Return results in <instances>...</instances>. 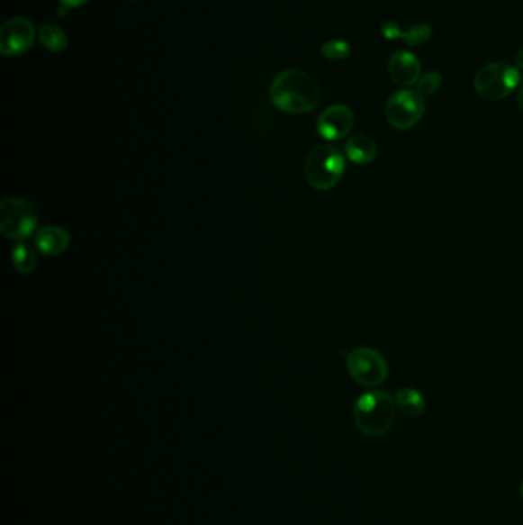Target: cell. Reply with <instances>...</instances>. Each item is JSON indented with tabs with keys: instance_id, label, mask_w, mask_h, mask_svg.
<instances>
[{
	"instance_id": "obj_6",
	"label": "cell",
	"mask_w": 523,
	"mask_h": 525,
	"mask_svg": "<svg viewBox=\"0 0 523 525\" xmlns=\"http://www.w3.org/2000/svg\"><path fill=\"white\" fill-rule=\"evenodd\" d=\"M346 363L350 376L364 387H378L389 378V363L376 348H353Z\"/></svg>"
},
{
	"instance_id": "obj_7",
	"label": "cell",
	"mask_w": 523,
	"mask_h": 525,
	"mask_svg": "<svg viewBox=\"0 0 523 525\" xmlns=\"http://www.w3.org/2000/svg\"><path fill=\"white\" fill-rule=\"evenodd\" d=\"M424 114V95H420L416 89H399L390 95L385 104V119L394 130L415 128Z\"/></svg>"
},
{
	"instance_id": "obj_8",
	"label": "cell",
	"mask_w": 523,
	"mask_h": 525,
	"mask_svg": "<svg viewBox=\"0 0 523 525\" xmlns=\"http://www.w3.org/2000/svg\"><path fill=\"white\" fill-rule=\"evenodd\" d=\"M39 32L30 19L26 17H11L0 26V51L6 58H17L30 51Z\"/></svg>"
},
{
	"instance_id": "obj_18",
	"label": "cell",
	"mask_w": 523,
	"mask_h": 525,
	"mask_svg": "<svg viewBox=\"0 0 523 525\" xmlns=\"http://www.w3.org/2000/svg\"><path fill=\"white\" fill-rule=\"evenodd\" d=\"M440 85H442V76L436 71H428L424 76H420L419 82L416 84V91L427 97L435 94L440 88Z\"/></svg>"
},
{
	"instance_id": "obj_13",
	"label": "cell",
	"mask_w": 523,
	"mask_h": 525,
	"mask_svg": "<svg viewBox=\"0 0 523 525\" xmlns=\"http://www.w3.org/2000/svg\"><path fill=\"white\" fill-rule=\"evenodd\" d=\"M344 151L348 160L353 161L355 165L365 167L378 157V145L372 137L357 134L348 139L344 146Z\"/></svg>"
},
{
	"instance_id": "obj_21",
	"label": "cell",
	"mask_w": 523,
	"mask_h": 525,
	"mask_svg": "<svg viewBox=\"0 0 523 525\" xmlns=\"http://www.w3.org/2000/svg\"><path fill=\"white\" fill-rule=\"evenodd\" d=\"M518 108H520V111L523 113V85L520 86V88H518Z\"/></svg>"
},
{
	"instance_id": "obj_10",
	"label": "cell",
	"mask_w": 523,
	"mask_h": 525,
	"mask_svg": "<svg viewBox=\"0 0 523 525\" xmlns=\"http://www.w3.org/2000/svg\"><path fill=\"white\" fill-rule=\"evenodd\" d=\"M422 73V67H420L419 59L416 58V54L407 50H399L393 52L389 60V74L394 84L399 86H413L418 84Z\"/></svg>"
},
{
	"instance_id": "obj_3",
	"label": "cell",
	"mask_w": 523,
	"mask_h": 525,
	"mask_svg": "<svg viewBox=\"0 0 523 525\" xmlns=\"http://www.w3.org/2000/svg\"><path fill=\"white\" fill-rule=\"evenodd\" d=\"M344 172L346 157L337 146H316L307 156L304 176L316 191H330L341 182Z\"/></svg>"
},
{
	"instance_id": "obj_5",
	"label": "cell",
	"mask_w": 523,
	"mask_h": 525,
	"mask_svg": "<svg viewBox=\"0 0 523 525\" xmlns=\"http://www.w3.org/2000/svg\"><path fill=\"white\" fill-rule=\"evenodd\" d=\"M39 217L30 202L23 198L8 197L0 204V232L8 240L23 241L34 234Z\"/></svg>"
},
{
	"instance_id": "obj_12",
	"label": "cell",
	"mask_w": 523,
	"mask_h": 525,
	"mask_svg": "<svg viewBox=\"0 0 523 525\" xmlns=\"http://www.w3.org/2000/svg\"><path fill=\"white\" fill-rule=\"evenodd\" d=\"M381 32L387 41H396V39H402L405 45L409 47H418L422 43L427 42L433 34V28L427 23H419V25L411 26L407 32H402L401 26L396 22H385L381 26Z\"/></svg>"
},
{
	"instance_id": "obj_9",
	"label": "cell",
	"mask_w": 523,
	"mask_h": 525,
	"mask_svg": "<svg viewBox=\"0 0 523 525\" xmlns=\"http://www.w3.org/2000/svg\"><path fill=\"white\" fill-rule=\"evenodd\" d=\"M355 125V114L346 104H337L322 111L316 120L318 134L329 141L342 140Z\"/></svg>"
},
{
	"instance_id": "obj_14",
	"label": "cell",
	"mask_w": 523,
	"mask_h": 525,
	"mask_svg": "<svg viewBox=\"0 0 523 525\" xmlns=\"http://www.w3.org/2000/svg\"><path fill=\"white\" fill-rule=\"evenodd\" d=\"M396 401V407L402 415L407 418H418L425 412V396L420 394L419 390L411 389V387H404L399 389L394 395Z\"/></svg>"
},
{
	"instance_id": "obj_16",
	"label": "cell",
	"mask_w": 523,
	"mask_h": 525,
	"mask_svg": "<svg viewBox=\"0 0 523 525\" xmlns=\"http://www.w3.org/2000/svg\"><path fill=\"white\" fill-rule=\"evenodd\" d=\"M11 261L13 266L22 276H30L37 266L36 250L32 249V245H28L26 241H21L19 245L13 249L11 254Z\"/></svg>"
},
{
	"instance_id": "obj_1",
	"label": "cell",
	"mask_w": 523,
	"mask_h": 525,
	"mask_svg": "<svg viewBox=\"0 0 523 525\" xmlns=\"http://www.w3.org/2000/svg\"><path fill=\"white\" fill-rule=\"evenodd\" d=\"M272 104L289 114H306L321 104V88L301 69H284L275 76L269 89Z\"/></svg>"
},
{
	"instance_id": "obj_19",
	"label": "cell",
	"mask_w": 523,
	"mask_h": 525,
	"mask_svg": "<svg viewBox=\"0 0 523 525\" xmlns=\"http://www.w3.org/2000/svg\"><path fill=\"white\" fill-rule=\"evenodd\" d=\"M60 4H62L63 8H80V6H84L88 0H59Z\"/></svg>"
},
{
	"instance_id": "obj_17",
	"label": "cell",
	"mask_w": 523,
	"mask_h": 525,
	"mask_svg": "<svg viewBox=\"0 0 523 525\" xmlns=\"http://www.w3.org/2000/svg\"><path fill=\"white\" fill-rule=\"evenodd\" d=\"M350 51H352L350 45L346 41H339V39L329 41L321 47L322 56L329 60H335V62L344 60L350 54Z\"/></svg>"
},
{
	"instance_id": "obj_20",
	"label": "cell",
	"mask_w": 523,
	"mask_h": 525,
	"mask_svg": "<svg viewBox=\"0 0 523 525\" xmlns=\"http://www.w3.org/2000/svg\"><path fill=\"white\" fill-rule=\"evenodd\" d=\"M516 67L518 69H523V48H520L518 54H516Z\"/></svg>"
},
{
	"instance_id": "obj_4",
	"label": "cell",
	"mask_w": 523,
	"mask_h": 525,
	"mask_svg": "<svg viewBox=\"0 0 523 525\" xmlns=\"http://www.w3.org/2000/svg\"><path fill=\"white\" fill-rule=\"evenodd\" d=\"M522 82L520 69L505 62L488 63L474 76L476 93L487 100H500L518 89Z\"/></svg>"
},
{
	"instance_id": "obj_11",
	"label": "cell",
	"mask_w": 523,
	"mask_h": 525,
	"mask_svg": "<svg viewBox=\"0 0 523 525\" xmlns=\"http://www.w3.org/2000/svg\"><path fill=\"white\" fill-rule=\"evenodd\" d=\"M34 245L41 254L58 257L65 254L71 246V235L60 226H43L34 234Z\"/></svg>"
},
{
	"instance_id": "obj_15",
	"label": "cell",
	"mask_w": 523,
	"mask_h": 525,
	"mask_svg": "<svg viewBox=\"0 0 523 525\" xmlns=\"http://www.w3.org/2000/svg\"><path fill=\"white\" fill-rule=\"evenodd\" d=\"M39 41L48 51L63 52L68 48L67 32L56 23H42L39 28Z\"/></svg>"
},
{
	"instance_id": "obj_2",
	"label": "cell",
	"mask_w": 523,
	"mask_h": 525,
	"mask_svg": "<svg viewBox=\"0 0 523 525\" xmlns=\"http://www.w3.org/2000/svg\"><path fill=\"white\" fill-rule=\"evenodd\" d=\"M396 401L385 390H370L357 398L353 406V421L368 437L387 435L396 420Z\"/></svg>"
},
{
	"instance_id": "obj_22",
	"label": "cell",
	"mask_w": 523,
	"mask_h": 525,
	"mask_svg": "<svg viewBox=\"0 0 523 525\" xmlns=\"http://www.w3.org/2000/svg\"><path fill=\"white\" fill-rule=\"evenodd\" d=\"M520 492H522V496H523V481H522V484H520Z\"/></svg>"
}]
</instances>
